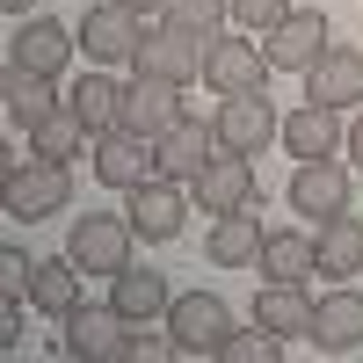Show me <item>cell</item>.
Returning <instances> with one entry per match:
<instances>
[{
  "instance_id": "obj_9",
  "label": "cell",
  "mask_w": 363,
  "mask_h": 363,
  "mask_svg": "<svg viewBox=\"0 0 363 363\" xmlns=\"http://www.w3.org/2000/svg\"><path fill=\"white\" fill-rule=\"evenodd\" d=\"M167 327H174L182 356H218V342L233 335V306H225L218 291H182L174 306H167Z\"/></svg>"
},
{
  "instance_id": "obj_10",
  "label": "cell",
  "mask_w": 363,
  "mask_h": 363,
  "mask_svg": "<svg viewBox=\"0 0 363 363\" xmlns=\"http://www.w3.org/2000/svg\"><path fill=\"white\" fill-rule=\"evenodd\" d=\"M262 44H269V66H277V73H306V66H320V51H327V15H320V0L291 8Z\"/></svg>"
},
{
  "instance_id": "obj_7",
  "label": "cell",
  "mask_w": 363,
  "mask_h": 363,
  "mask_svg": "<svg viewBox=\"0 0 363 363\" xmlns=\"http://www.w3.org/2000/svg\"><path fill=\"white\" fill-rule=\"evenodd\" d=\"M211 131H218L225 153H255V160H262V145L284 138V116H277V102H269V87H262V95H218Z\"/></svg>"
},
{
  "instance_id": "obj_14",
  "label": "cell",
  "mask_w": 363,
  "mask_h": 363,
  "mask_svg": "<svg viewBox=\"0 0 363 363\" xmlns=\"http://www.w3.org/2000/svg\"><path fill=\"white\" fill-rule=\"evenodd\" d=\"M306 102L356 109L363 102V44H327L320 66H306Z\"/></svg>"
},
{
  "instance_id": "obj_15",
  "label": "cell",
  "mask_w": 363,
  "mask_h": 363,
  "mask_svg": "<svg viewBox=\"0 0 363 363\" xmlns=\"http://www.w3.org/2000/svg\"><path fill=\"white\" fill-rule=\"evenodd\" d=\"M291 211L298 218H342L349 211V167L342 160H298V174H291Z\"/></svg>"
},
{
  "instance_id": "obj_4",
  "label": "cell",
  "mask_w": 363,
  "mask_h": 363,
  "mask_svg": "<svg viewBox=\"0 0 363 363\" xmlns=\"http://www.w3.org/2000/svg\"><path fill=\"white\" fill-rule=\"evenodd\" d=\"M58 349L80 356V363H124L131 356V320L116 306H73L58 320Z\"/></svg>"
},
{
  "instance_id": "obj_2",
  "label": "cell",
  "mask_w": 363,
  "mask_h": 363,
  "mask_svg": "<svg viewBox=\"0 0 363 363\" xmlns=\"http://www.w3.org/2000/svg\"><path fill=\"white\" fill-rule=\"evenodd\" d=\"M269 73H277V66H269L262 37H225V29H218V37L203 44V87H211V95H262Z\"/></svg>"
},
{
  "instance_id": "obj_12",
  "label": "cell",
  "mask_w": 363,
  "mask_h": 363,
  "mask_svg": "<svg viewBox=\"0 0 363 363\" xmlns=\"http://www.w3.org/2000/svg\"><path fill=\"white\" fill-rule=\"evenodd\" d=\"M131 203V225H138V240H174L182 233V218H189V182H174V174H153V182H138V189H124Z\"/></svg>"
},
{
  "instance_id": "obj_34",
  "label": "cell",
  "mask_w": 363,
  "mask_h": 363,
  "mask_svg": "<svg viewBox=\"0 0 363 363\" xmlns=\"http://www.w3.org/2000/svg\"><path fill=\"white\" fill-rule=\"evenodd\" d=\"M15 342H22V298L0 291V349H15Z\"/></svg>"
},
{
  "instance_id": "obj_13",
  "label": "cell",
  "mask_w": 363,
  "mask_h": 363,
  "mask_svg": "<svg viewBox=\"0 0 363 363\" xmlns=\"http://www.w3.org/2000/svg\"><path fill=\"white\" fill-rule=\"evenodd\" d=\"M153 174H160L153 138H138V131H102L95 138V182L102 189H138V182H153Z\"/></svg>"
},
{
  "instance_id": "obj_29",
  "label": "cell",
  "mask_w": 363,
  "mask_h": 363,
  "mask_svg": "<svg viewBox=\"0 0 363 363\" xmlns=\"http://www.w3.org/2000/svg\"><path fill=\"white\" fill-rule=\"evenodd\" d=\"M167 22L189 29V37H218L233 22V0H167Z\"/></svg>"
},
{
  "instance_id": "obj_27",
  "label": "cell",
  "mask_w": 363,
  "mask_h": 363,
  "mask_svg": "<svg viewBox=\"0 0 363 363\" xmlns=\"http://www.w3.org/2000/svg\"><path fill=\"white\" fill-rule=\"evenodd\" d=\"M87 138H95V131L80 124V109H73V102H58L44 124H29V153H44V160H80V145H87Z\"/></svg>"
},
{
  "instance_id": "obj_26",
  "label": "cell",
  "mask_w": 363,
  "mask_h": 363,
  "mask_svg": "<svg viewBox=\"0 0 363 363\" xmlns=\"http://www.w3.org/2000/svg\"><path fill=\"white\" fill-rule=\"evenodd\" d=\"M66 102L80 109V124L95 131V138H102V131H124V87H116V80H109L102 66H95V73H80Z\"/></svg>"
},
{
  "instance_id": "obj_32",
  "label": "cell",
  "mask_w": 363,
  "mask_h": 363,
  "mask_svg": "<svg viewBox=\"0 0 363 363\" xmlns=\"http://www.w3.org/2000/svg\"><path fill=\"white\" fill-rule=\"evenodd\" d=\"M174 356H182L174 327H167V335H145V327H131V356H124V363H174Z\"/></svg>"
},
{
  "instance_id": "obj_18",
  "label": "cell",
  "mask_w": 363,
  "mask_h": 363,
  "mask_svg": "<svg viewBox=\"0 0 363 363\" xmlns=\"http://www.w3.org/2000/svg\"><path fill=\"white\" fill-rule=\"evenodd\" d=\"M313 349H327V356L363 349V291H356L349 277L320 298V313H313Z\"/></svg>"
},
{
  "instance_id": "obj_17",
  "label": "cell",
  "mask_w": 363,
  "mask_h": 363,
  "mask_svg": "<svg viewBox=\"0 0 363 363\" xmlns=\"http://www.w3.org/2000/svg\"><path fill=\"white\" fill-rule=\"evenodd\" d=\"M284 145H291V160H335L349 145V124H342V109H327V102H298L284 116Z\"/></svg>"
},
{
  "instance_id": "obj_35",
  "label": "cell",
  "mask_w": 363,
  "mask_h": 363,
  "mask_svg": "<svg viewBox=\"0 0 363 363\" xmlns=\"http://www.w3.org/2000/svg\"><path fill=\"white\" fill-rule=\"evenodd\" d=\"M349 160L363 167V116H356V124H349Z\"/></svg>"
},
{
  "instance_id": "obj_3",
  "label": "cell",
  "mask_w": 363,
  "mask_h": 363,
  "mask_svg": "<svg viewBox=\"0 0 363 363\" xmlns=\"http://www.w3.org/2000/svg\"><path fill=\"white\" fill-rule=\"evenodd\" d=\"M0 203H8V218H51V211H66L73 203V167L66 160H44V153H29L15 174H8V189H0Z\"/></svg>"
},
{
  "instance_id": "obj_16",
  "label": "cell",
  "mask_w": 363,
  "mask_h": 363,
  "mask_svg": "<svg viewBox=\"0 0 363 363\" xmlns=\"http://www.w3.org/2000/svg\"><path fill=\"white\" fill-rule=\"evenodd\" d=\"M255 269H262L269 284H306V277H320V233H306V225H277V233H262Z\"/></svg>"
},
{
  "instance_id": "obj_25",
  "label": "cell",
  "mask_w": 363,
  "mask_h": 363,
  "mask_svg": "<svg viewBox=\"0 0 363 363\" xmlns=\"http://www.w3.org/2000/svg\"><path fill=\"white\" fill-rule=\"evenodd\" d=\"M203 255L218 262V269H247V262L262 255V218H255V203H247V211H218V218H211Z\"/></svg>"
},
{
  "instance_id": "obj_28",
  "label": "cell",
  "mask_w": 363,
  "mask_h": 363,
  "mask_svg": "<svg viewBox=\"0 0 363 363\" xmlns=\"http://www.w3.org/2000/svg\"><path fill=\"white\" fill-rule=\"evenodd\" d=\"M320 277H363V218H327L320 225Z\"/></svg>"
},
{
  "instance_id": "obj_19",
  "label": "cell",
  "mask_w": 363,
  "mask_h": 363,
  "mask_svg": "<svg viewBox=\"0 0 363 363\" xmlns=\"http://www.w3.org/2000/svg\"><path fill=\"white\" fill-rule=\"evenodd\" d=\"M182 87H167V80H145V73H131V87H124V131H138V138H160V131H174L182 124Z\"/></svg>"
},
{
  "instance_id": "obj_23",
  "label": "cell",
  "mask_w": 363,
  "mask_h": 363,
  "mask_svg": "<svg viewBox=\"0 0 363 363\" xmlns=\"http://www.w3.org/2000/svg\"><path fill=\"white\" fill-rule=\"evenodd\" d=\"M109 306L131 327H153V320H167L174 291H167V277H153V269H124V277H109Z\"/></svg>"
},
{
  "instance_id": "obj_31",
  "label": "cell",
  "mask_w": 363,
  "mask_h": 363,
  "mask_svg": "<svg viewBox=\"0 0 363 363\" xmlns=\"http://www.w3.org/2000/svg\"><path fill=\"white\" fill-rule=\"evenodd\" d=\"M284 15H291V0H233V22L247 29V37H269Z\"/></svg>"
},
{
  "instance_id": "obj_21",
  "label": "cell",
  "mask_w": 363,
  "mask_h": 363,
  "mask_svg": "<svg viewBox=\"0 0 363 363\" xmlns=\"http://www.w3.org/2000/svg\"><path fill=\"white\" fill-rule=\"evenodd\" d=\"M313 313H320V298H306V284H269L262 277V298H255V320L269 327V335H306L313 342Z\"/></svg>"
},
{
  "instance_id": "obj_5",
  "label": "cell",
  "mask_w": 363,
  "mask_h": 363,
  "mask_svg": "<svg viewBox=\"0 0 363 363\" xmlns=\"http://www.w3.org/2000/svg\"><path fill=\"white\" fill-rule=\"evenodd\" d=\"M203 44L211 37H189V29L160 22V29H145V44L131 51V73L167 80V87H189V80H203Z\"/></svg>"
},
{
  "instance_id": "obj_33",
  "label": "cell",
  "mask_w": 363,
  "mask_h": 363,
  "mask_svg": "<svg viewBox=\"0 0 363 363\" xmlns=\"http://www.w3.org/2000/svg\"><path fill=\"white\" fill-rule=\"evenodd\" d=\"M29 284H37V262H29L22 247H0V291H8V298H29Z\"/></svg>"
},
{
  "instance_id": "obj_37",
  "label": "cell",
  "mask_w": 363,
  "mask_h": 363,
  "mask_svg": "<svg viewBox=\"0 0 363 363\" xmlns=\"http://www.w3.org/2000/svg\"><path fill=\"white\" fill-rule=\"evenodd\" d=\"M0 8H8V15H15V22H22V15H29V0H0Z\"/></svg>"
},
{
  "instance_id": "obj_36",
  "label": "cell",
  "mask_w": 363,
  "mask_h": 363,
  "mask_svg": "<svg viewBox=\"0 0 363 363\" xmlns=\"http://www.w3.org/2000/svg\"><path fill=\"white\" fill-rule=\"evenodd\" d=\"M124 8H138V15H167V0H124Z\"/></svg>"
},
{
  "instance_id": "obj_22",
  "label": "cell",
  "mask_w": 363,
  "mask_h": 363,
  "mask_svg": "<svg viewBox=\"0 0 363 363\" xmlns=\"http://www.w3.org/2000/svg\"><path fill=\"white\" fill-rule=\"evenodd\" d=\"M29 306H37L44 320H66L73 306H87V269L73 255H58V262H37V284H29Z\"/></svg>"
},
{
  "instance_id": "obj_24",
  "label": "cell",
  "mask_w": 363,
  "mask_h": 363,
  "mask_svg": "<svg viewBox=\"0 0 363 363\" xmlns=\"http://www.w3.org/2000/svg\"><path fill=\"white\" fill-rule=\"evenodd\" d=\"M0 102H8V124H15V131H29V124H44V116H51L58 102H66V95L51 87V73L8 66V73H0Z\"/></svg>"
},
{
  "instance_id": "obj_8",
  "label": "cell",
  "mask_w": 363,
  "mask_h": 363,
  "mask_svg": "<svg viewBox=\"0 0 363 363\" xmlns=\"http://www.w3.org/2000/svg\"><path fill=\"white\" fill-rule=\"evenodd\" d=\"M189 196L218 218V211H247V203H262V174H255V153H211V167L189 182Z\"/></svg>"
},
{
  "instance_id": "obj_6",
  "label": "cell",
  "mask_w": 363,
  "mask_h": 363,
  "mask_svg": "<svg viewBox=\"0 0 363 363\" xmlns=\"http://www.w3.org/2000/svg\"><path fill=\"white\" fill-rule=\"evenodd\" d=\"M138 44H145V15L124 8V0H102V8L80 15V51H87V66H131Z\"/></svg>"
},
{
  "instance_id": "obj_20",
  "label": "cell",
  "mask_w": 363,
  "mask_h": 363,
  "mask_svg": "<svg viewBox=\"0 0 363 363\" xmlns=\"http://www.w3.org/2000/svg\"><path fill=\"white\" fill-rule=\"evenodd\" d=\"M153 153H160V174L196 182V174L211 167V153H218V131H211V124H196V116H182L174 131H160V138H153Z\"/></svg>"
},
{
  "instance_id": "obj_1",
  "label": "cell",
  "mask_w": 363,
  "mask_h": 363,
  "mask_svg": "<svg viewBox=\"0 0 363 363\" xmlns=\"http://www.w3.org/2000/svg\"><path fill=\"white\" fill-rule=\"evenodd\" d=\"M131 240H138L131 211H87V218H73V233H66V255L87 269V277H124L131 269Z\"/></svg>"
},
{
  "instance_id": "obj_11",
  "label": "cell",
  "mask_w": 363,
  "mask_h": 363,
  "mask_svg": "<svg viewBox=\"0 0 363 363\" xmlns=\"http://www.w3.org/2000/svg\"><path fill=\"white\" fill-rule=\"evenodd\" d=\"M73 51H80V29L51 22V15H22L15 37H8V66H29V73H51L58 80V66H66Z\"/></svg>"
},
{
  "instance_id": "obj_30",
  "label": "cell",
  "mask_w": 363,
  "mask_h": 363,
  "mask_svg": "<svg viewBox=\"0 0 363 363\" xmlns=\"http://www.w3.org/2000/svg\"><path fill=\"white\" fill-rule=\"evenodd\" d=\"M277 356H284V335H269L262 320H255V335L233 327V335L218 342V363H277Z\"/></svg>"
}]
</instances>
